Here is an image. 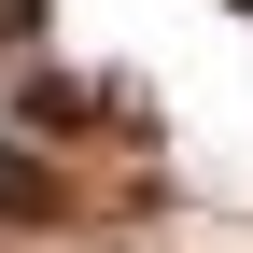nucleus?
<instances>
[{"label": "nucleus", "mask_w": 253, "mask_h": 253, "mask_svg": "<svg viewBox=\"0 0 253 253\" xmlns=\"http://www.w3.org/2000/svg\"><path fill=\"white\" fill-rule=\"evenodd\" d=\"M42 211H56V169L28 141H0V225H42Z\"/></svg>", "instance_id": "1"}, {"label": "nucleus", "mask_w": 253, "mask_h": 253, "mask_svg": "<svg viewBox=\"0 0 253 253\" xmlns=\"http://www.w3.org/2000/svg\"><path fill=\"white\" fill-rule=\"evenodd\" d=\"M239 14H253V0H239Z\"/></svg>", "instance_id": "2"}]
</instances>
